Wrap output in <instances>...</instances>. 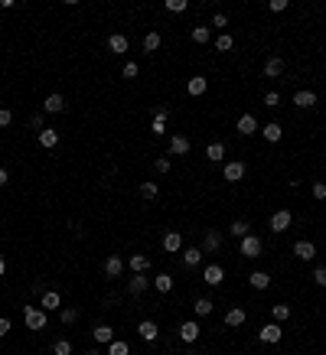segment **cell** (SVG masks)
<instances>
[{
    "label": "cell",
    "mask_w": 326,
    "mask_h": 355,
    "mask_svg": "<svg viewBox=\"0 0 326 355\" xmlns=\"http://www.w3.org/2000/svg\"><path fill=\"white\" fill-rule=\"evenodd\" d=\"M23 323H26V329H33V332H39V329H46V309H36V306H26V309H23Z\"/></svg>",
    "instance_id": "1"
},
{
    "label": "cell",
    "mask_w": 326,
    "mask_h": 355,
    "mask_svg": "<svg viewBox=\"0 0 326 355\" xmlns=\"http://www.w3.org/2000/svg\"><path fill=\"white\" fill-rule=\"evenodd\" d=\"M290 225H294V212H290V209H277L274 212V215H271V232H287V228Z\"/></svg>",
    "instance_id": "2"
},
{
    "label": "cell",
    "mask_w": 326,
    "mask_h": 355,
    "mask_svg": "<svg viewBox=\"0 0 326 355\" xmlns=\"http://www.w3.org/2000/svg\"><path fill=\"white\" fill-rule=\"evenodd\" d=\"M261 251H264V245H261L258 235H245L242 238V254L245 257H261Z\"/></svg>",
    "instance_id": "3"
},
{
    "label": "cell",
    "mask_w": 326,
    "mask_h": 355,
    "mask_svg": "<svg viewBox=\"0 0 326 355\" xmlns=\"http://www.w3.org/2000/svg\"><path fill=\"white\" fill-rule=\"evenodd\" d=\"M137 336H140L144 342H154L157 336H160V326H157L154 319H140V323H137Z\"/></svg>",
    "instance_id": "4"
},
{
    "label": "cell",
    "mask_w": 326,
    "mask_h": 355,
    "mask_svg": "<svg viewBox=\"0 0 326 355\" xmlns=\"http://www.w3.org/2000/svg\"><path fill=\"white\" fill-rule=\"evenodd\" d=\"M235 127H238V134H242V137H251V134H258L261 124H258V118H254V114H242Z\"/></svg>",
    "instance_id": "5"
},
{
    "label": "cell",
    "mask_w": 326,
    "mask_h": 355,
    "mask_svg": "<svg viewBox=\"0 0 326 355\" xmlns=\"http://www.w3.org/2000/svg\"><path fill=\"white\" fill-rule=\"evenodd\" d=\"M280 336H284V329H280L277 323H271V326H264V329L258 332V339H261L264 345H274V342H280Z\"/></svg>",
    "instance_id": "6"
},
{
    "label": "cell",
    "mask_w": 326,
    "mask_h": 355,
    "mask_svg": "<svg viewBox=\"0 0 326 355\" xmlns=\"http://www.w3.org/2000/svg\"><path fill=\"white\" fill-rule=\"evenodd\" d=\"M222 248V235L215 232V228H209L206 235H202V254H209V251H219Z\"/></svg>",
    "instance_id": "7"
},
{
    "label": "cell",
    "mask_w": 326,
    "mask_h": 355,
    "mask_svg": "<svg viewBox=\"0 0 326 355\" xmlns=\"http://www.w3.org/2000/svg\"><path fill=\"white\" fill-rule=\"evenodd\" d=\"M202 280H206V283H209V287H219V283H222V280H225V271H222V268H219V264H209V268H206V271H202Z\"/></svg>",
    "instance_id": "8"
},
{
    "label": "cell",
    "mask_w": 326,
    "mask_h": 355,
    "mask_svg": "<svg viewBox=\"0 0 326 355\" xmlns=\"http://www.w3.org/2000/svg\"><path fill=\"white\" fill-rule=\"evenodd\" d=\"M59 306H62V297H59V290H46V294L39 297V309H46V313H49V309H59Z\"/></svg>",
    "instance_id": "9"
},
{
    "label": "cell",
    "mask_w": 326,
    "mask_h": 355,
    "mask_svg": "<svg viewBox=\"0 0 326 355\" xmlns=\"http://www.w3.org/2000/svg\"><path fill=\"white\" fill-rule=\"evenodd\" d=\"M261 134H264V140H268V144H277V140L284 137V127H280L277 121H268V124L261 127Z\"/></svg>",
    "instance_id": "10"
},
{
    "label": "cell",
    "mask_w": 326,
    "mask_h": 355,
    "mask_svg": "<svg viewBox=\"0 0 326 355\" xmlns=\"http://www.w3.org/2000/svg\"><path fill=\"white\" fill-rule=\"evenodd\" d=\"M245 319H248V313H245L242 306H232V309L225 313V326H228V329H238V326L245 323Z\"/></svg>",
    "instance_id": "11"
},
{
    "label": "cell",
    "mask_w": 326,
    "mask_h": 355,
    "mask_svg": "<svg viewBox=\"0 0 326 355\" xmlns=\"http://www.w3.org/2000/svg\"><path fill=\"white\" fill-rule=\"evenodd\" d=\"M127 46H131V42H127V36H124V33H111V36H108V49L114 52V56L127 52Z\"/></svg>",
    "instance_id": "12"
},
{
    "label": "cell",
    "mask_w": 326,
    "mask_h": 355,
    "mask_svg": "<svg viewBox=\"0 0 326 355\" xmlns=\"http://www.w3.org/2000/svg\"><path fill=\"white\" fill-rule=\"evenodd\" d=\"M222 176H225V183H238L242 176H245V163H225V170H222Z\"/></svg>",
    "instance_id": "13"
},
{
    "label": "cell",
    "mask_w": 326,
    "mask_h": 355,
    "mask_svg": "<svg viewBox=\"0 0 326 355\" xmlns=\"http://www.w3.org/2000/svg\"><path fill=\"white\" fill-rule=\"evenodd\" d=\"M199 329H202L199 323H183V326H180V339L186 342V345H192V342L199 339Z\"/></svg>",
    "instance_id": "14"
},
{
    "label": "cell",
    "mask_w": 326,
    "mask_h": 355,
    "mask_svg": "<svg viewBox=\"0 0 326 355\" xmlns=\"http://www.w3.org/2000/svg\"><path fill=\"white\" fill-rule=\"evenodd\" d=\"M316 101H320V98H316V92H310V88H303V92L294 95V104H297V108H313Z\"/></svg>",
    "instance_id": "15"
},
{
    "label": "cell",
    "mask_w": 326,
    "mask_h": 355,
    "mask_svg": "<svg viewBox=\"0 0 326 355\" xmlns=\"http://www.w3.org/2000/svg\"><path fill=\"white\" fill-rule=\"evenodd\" d=\"M170 153H173V157L189 153V140L183 137V134H173V137H170Z\"/></svg>",
    "instance_id": "16"
},
{
    "label": "cell",
    "mask_w": 326,
    "mask_h": 355,
    "mask_svg": "<svg viewBox=\"0 0 326 355\" xmlns=\"http://www.w3.org/2000/svg\"><path fill=\"white\" fill-rule=\"evenodd\" d=\"M294 254L300 257V261H313V257H316V248H313V241H297V245H294Z\"/></svg>",
    "instance_id": "17"
},
{
    "label": "cell",
    "mask_w": 326,
    "mask_h": 355,
    "mask_svg": "<svg viewBox=\"0 0 326 355\" xmlns=\"http://www.w3.org/2000/svg\"><path fill=\"white\" fill-rule=\"evenodd\" d=\"M264 75H268V78H280V75H284V59H268V62H264Z\"/></svg>",
    "instance_id": "18"
},
{
    "label": "cell",
    "mask_w": 326,
    "mask_h": 355,
    "mask_svg": "<svg viewBox=\"0 0 326 355\" xmlns=\"http://www.w3.org/2000/svg\"><path fill=\"white\" fill-rule=\"evenodd\" d=\"M127 268L134 271V274H147V271H150V257H147V254H134L127 261Z\"/></svg>",
    "instance_id": "19"
},
{
    "label": "cell",
    "mask_w": 326,
    "mask_h": 355,
    "mask_svg": "<svg viewBox=\"0 0 326 355\" xmlns=\"http://www.w3.org/2000/svg\"><path fill=\"white\" fill-rule=\"evenodd\" d=\"M92 336H95V342H101V345H108V342H114V329H111V326H95V329H92Z\"/></svg>",
    "instance_id": "20"
},
{
    "label": "cell",
    "mask_w": 326,
    "mask_h": 355,
    "mask_svg": "<svg viewBox=\"0 0 326 355\" xmlns=\"http://www.w3.org/2000/svg\"><path fill=\"white\" fill-rule=\"evenodd\" d=\"M147 287H150V280H147L144 274H134V277H131V283H127V290H131V294H134V297H140V294H144Z\"/></svg>",
    "instance_id": "21"
},
{
    "label": "cell",
    "mask_w": 326,
    "mask_h": 355,
    "mask_svg": "<svg viewBox=\"0 0 326 355\" xmlns=\"http://www.w3.org/2000/svg\"><path fill=\"white\" fill-rule=\"evenodd\" d=\"M42 108H46L49 114H59V111L66 108V98H62V95H46V101H42Z\"/></svg>",
    "instance_id": "22"
},
{
    "label": "cell",
    "mask_w": 326,
    "mask_h": 355,
    "mask_svg": "<svg viewBox=\"0 0 326 355\" xmlns=\"http://www.w3.org/2000/svg\"><path fill=\"white\" fill-rule=\"evenodd\" d=\"M183 248V235L180 232H166L163 235V251H180Z\"/></svg>",
    "instance_id": "23"
},
{
    "label": "cell",
    "mask_w": 326,
    "mask_h": 355,
    "mask_svg": "<svg viewBox=\"0 0 326 355\" xmlns=\"http://www.w3.org/2000/svg\"><path fill=\"white\" fill-rule=\"evenodd\" d=\"M248 283H251L254 290H268L271 287V277H268V271H254L251 277H248Z\"/></svg>",
    "instance_id": "24"
},
{
    "label": "cell",
    "mask_w": 326,
    "mask_h": 355,
    "mask_svg": "<svg viewBox=\"0 0 326 355\" xmlns=\"http://www.w3.org/2000/svg\"><path fill=\"white\" fill-rule=\"evenodd\" d=\"M121 271H124V261H121L118 254H111L108 261H104V274H108V277H118Z\"/></svg>",
    "instance_id": "25"
},
{
    "label": "cell",
    "mask_w": 326,
    "mask_h": 355,
    "mask_svg": "<svg viewBox=\"0 0 326 355\" xmlns=\"http://www.w3.org/2000/svg\"><path fill=\"white\" fill-rule=\"evenodd\" d=\"M150 130H154V134H163V130H166V111H163V108H154Z\"/></svg>",
    "instance_id": "26"
},
{
    "label": "cell",
    "mask_w": 326,
    "mask_h": 355,
    "mask_svg": "<svg viewBox=\"0 0 326 355\" xmlns=\"http://www.w3.org/2000/svg\"><path fill=\"white\" fill-rule=\"evenodd\" d=\"M228 235H235V238H245V235H251V225L245 218H235L232 225H228Z\"/></svg>",
    "instance_id": "27"
},
{
    "label": "cell",
    "mask_w": 326,
    "mask_h": 355,
    "mask_svg": "<svg viewBox=\"0 0 326 355\" xmlns=\"http://www.w3.org/2000/svg\"><path fill=\"white\" fill-rule=\"evenodd\" d=\"M206 157L212 160V163H222V160H225V144H219V140H215V144H209L206 147Z\"/></svg>",
    "instance_id": "28"
},
{
    "label": "cell",
    "mask_w": 326,
    "mask_h": 355,
    "mask_svg": "<svg viewBox=\"0 0 326 355\" xmlns=\"http://www.w3.org/2000/svg\"><path fill=\"white\" fill-rule=\"evenodd\" d=\"M150 283H154L157 290H160V294H170V290H173V277H170V274H157Z\"/></svg>",
    "instance_id": "29"
},
{
    "label": "cell",
    "mask_w": 326,
    "mask_h": 355,
    "mask_svg": "<svg viewBox=\"0 0 326 355\" xmlns=\"http://www.w3.org/2000/svg\"><path fill=\"white\" fill-rule=\"evenodd\" d=\"M199 261H202V248H189V251H183V264H186V268H199Z\"/></svg>",
    "instance_id": "30"
},
{
    "label": "cell",
    "mask_w": 326,
    "mask_h": 355,
    "mask_svg": "<svg viewBox=\"0 0 326 355\" xmlns=\"http://www.w3.org/2000/svg\"><path fill=\"white\" fill-rule=\"evenodd\" d=\"M206 88H209V82L202 75H196V78H189V95L192 98H199V95H206Z\"/></svg>",
    "instance_id": "31"
},
{
    "label": "cell",
    "mask_w": 326,
    "mask_h": 355,
    "mask_svg": "<svg viewBox=\"0 0 326 355\" xmlns=\"http://www.w3.org/2000/svg\"><path fill=\"white\" fill-rule=\"evenodd\" d=\"M56 144H59V134L52 127H42L39 130V147H56Z\"/></svg>",
    "instance_id": "32"
},
{
    "label": "cell",
    "mask_w": 326,
    "mask_h": 355,
    "mask_svg": "<svg viewBox=\"0 0 326 355\" xmlns=\"http://www.w3.org/2000/svg\"><path fill=\"white\" fill-rule=\"evenodd\" d=\"M192 42H199V46L212 42V30H209V26H196V30H192Z\"/></svg>",
    "instance_id": "33"
},
{
    "label": "cell",
    "mask_w": 326,
    "mask_h": 355,
    "mask_svg": "<svg viewBox=\"0 0 326 355\" xmlns=\"http://www.w3.org/2000/svg\"><path fill=\"white\" fill-rule=\"evenodd\" d=\"M160 33H157V30H150V33H147V36H144V52H157V49H160Z\"/></svg>",
    "instance_id": "34"
},
{
    "label": "cell",
    "mask_w": 326,
    "mask_h": 355,
    "mask_svg": "<svg viewBox=\"0 0 326 355\" xmlns=\"http://www.w3.org/2000/svg\"><path fill=\"white\" fill-rule=\"evenodd\" d=\"M108 355H131V345L124 339H114V342H108Z\"/></svg>",
    "instance_id": "35"
},
{
    "label": "cell",
    "mask_w": 326,
    "mask_h": 355,
    "mask_svg": "<svg viewBox=\"0 0 326 355\" xmlns=\"http://www.w3.org/2000/svg\"><path fill=\"white\" fill-rule=\"evenodd\" d=\"M192 309H196V316H209V313H212V300H209V297H199L196 303H192Z\"/></svg>",
    "instance_id": "36"
},
{
    "label": "cell",
    "mask_w": 326,
    "mask_h": 355,
    "mask_svg": "<svg viewBox=\"0 0 326 355\" xmlns=\"http://www.w3.org/2000/svg\"><path fill=\"white\" fill-rule=\"evenodd\" d=\"M59 319H62L66 326H75V323H78V309H75V306H66V309H59Z\"/></svg>",
    "instance_id": "37"
},
{
    "label": "cell",
    "mask_w": 326,
    "mask_h": 355,
    "mask_svg": "<svg viewBox=\"0 0 326 355\" xmlns=\"http://www.w3.org/2000/svg\"><path fill=\"white\" fill-rule=\"evenodd\" d=\"M232 46H235V39L228 36V33H219V36H215V49H219V52H228Z\"/></svg>",
    "instance_id": "38"
},
{
    "label": "cell",
    "mask_w": 326,
    "mask_h": 355,
    "mask_svg": "<svg viewBox=\"0 0 326 355\" xmlns=\"http://www.w3.org/2000/svg\"><path fill=\"white\" fill-rule=\"evenodd\" d=\"M271 313H274L277 323H284V319L290 316V306H287V303H274V309H271Z\"/></svg>",
    "instance_id": "39"
},
{
    "label": "cell",
    "mask_w": 326,
    "mask_h": 355,
    "mask_svg": "<svg viewBox=\"0 0 326 355\" xmlns=\"http://www.w3.org/2000/svg\"><path fill=\"white\" fill-rule=\"evenodd\" d=\"M157 192H160V189H157V183H140V196H144V199H157Z\"/></svg>",
    "instance_id": "40"
},
{
    "label": "cell",
    "mask_w": 326,
    "mask_h": 355,
    "mask_svg": "<svg viewBox=\"0 0 326 355\" xmlns=\"http://www.w3.org/2000/svg\"><path fill=\"white\" fill-rule=\"evenodd\" d=\"M52 352H56V355H72V342H69V339H59L56 345H52Z\"/></svg>",
    "instance_id": "41"
},
{
    "label": "cell",
    "mask_w": 326,
    "mask_h": 355,
    "mask_svg": "<svg viewBox=\"0 0 326 355\" xmlns=\"http://www.w3.org/2000/svg\"><path fill=\"white\" fill-rule=\"evenodd\" d=\"M137 72H140L137 62H124V65H121V75H124V78H137Z\"/></svg>",
    "instance_id": "42"
},
{
    "label": "cell",
    "mask_w": 326,
    "mask_h": 355,
    "mask_svg": "<svg viewBox=\"0 0 326 355\" xmlns=\"http://www.w3.org/2000/svg\"><path fill=\"white\" fill-rule=\"evenodd\" d=\"M186 0H166V10H170V13H183V10H186Z\"/></svg>",
    "instance_id": "43"
},
{
    "label": "cell",
    "mask_w": 326,
    "mask_h": 355,
    "mask_svg": "<svg viewBox=\"0 0 326 355\" xmlns=\"http://www.w3.org/2000/svg\"><path fill=\"white\" fill-rule=\"evenodd\" d=\"M13 124V111L10 108H0V127H10Z\"/></svg>",
    "instance_id": "44"
},
{
    "label": "cell",
    "mask_w": 326,
    "mask_h": 355,
    "mask_svg": "<svg viewBox=\"0 0 326 355\" xmlns=\"http://www.w3.org/2000/svg\"><path fill=\"white\" fill-rule=\"evenodd\" d=\"M154 166H157V173H170V166H173V163H170V157H157V163H154Z\"/></svg>",
    "instance_id": "45"
},
{
    "label": "cell",
    "mask_w": 326,
    "mask_h": 355,
    "mask_svg": "<svg viewBox=\"0 0 326 355\" xmlns=\"http://www.w3.org/2000/svg\"><path fill=\"white\" fill-rule=\"evenodd\" d=\"M264 104H268V108H277V104H280V95H277V92H268V95H264Z\"/></svg>",
    "instance_id": "46"
},
{
    "label": "cell",
    "mask_w": 326,
    "mask_h": 355,
    "mask_svg": "<svg viewBox=\"0 0 326 355\" xmlns=\"http://www.w3.org/2000/svg\"><path fill=\"white\" fill-rule=\"evenodd\" d=\"M212 26H215V30H225V26H228V16H225V13H215V16H212Z\"/></svg>",
    "instance_id": "47"
},
{
    "label": "cell",
    "mask_w": 326,
    "mask_h": 355,
    "mask_svg": "<svg viewBox=\"0 0 326 355\" xmlns=\"http://www.w3.org/2000/svg\"><path fill=\"white\" fill-rule=\"evenodd\" d=\"M313 199H326V183H313Z\"/></svg>",
    "instance_id": "48"
},
{
    "label": "cell",
    "mask_w": 326,
    "mask_h": 355,
    "mask_svg": "<svg viewBox=\"0 0 326 355\" xmlns=\"http://www.w3.org/2000/svg\"><path fill=\"white\" fill-rule=\"evenodd\" d=\"M268 10H274V13L287 10V0H271V4H268Z\"/></svg>",
    "instance_id": "49"
},
{
    "label": "cell",
    "mask_w": 326,
    "mask_h": 355,
    "mask_svg": "<svg viewBox=\"0 0 326 355\" xmlns=\"http://www.w3.org/2000/svg\"><path fill=\"white\" fill-rule=\"evenodd\" d=\"M313 280L320 283V287H326V268H316V271H313Z\"/></svg>",
    "instance_id": "50"
},
{
    "label": "cell",
    "mask_w": 326,
    "mask_h": 355,
    "mask_svg": "<svg viewBox=\"0 0 326 355\" xmlns=\"http://www.w3.org/2000/svg\"><path fill=\"white\" fill-rule=\"evenodd\" d=\"M10 329H13V326H10V319H7V316H0V339H4V336L10 332Z\"/></svg>",
    "instance_id": "51"
},
{
    "label": "cell",
    "mask_w": 326,
    "mask_h": 355,
    "mask_svg": "<svg viewBox=\"0 0 326 355\" xmlns=\"http://www.w3.org/2000/svg\"><path fill=\"white\" fill-rule=\"evenodd\" d=\"M30 127H33V130H42V114H33V118H30Z\"/></svg>",
    "instance_id": "52"
},
{
    "label": "cell",
    "mask_w": 326,
    "mask_h": 355,
    "mask_svg": "<svg viewBox=\"0 0 326 355\" xmlns=\"http://www.w3.org/2000/svg\"><path fill=\"white\" fill-rule=\"evenodd\" d=\"M7 180H10V173H7L4 166H0V186H7Z\"/></svg>",
    "instance_id": "53"
},
{
    "label": "cell",
    "mask_w": 326,
    "mask_h": 355,
    "mask_svg": "<svg viewBox=\"0 0 326 355\" xmlns=\"http://www.w3.org/2000/svg\"><path fill=\"white\" fill-rule=\"evenodd\" d=\"M4 271H7V264H4V257H0V277H4Z\"/></svg>",
    "instance_id": "54"
},
{
    "label": "cell",
    "mask_w": 326,
    "mask_h": 355,
    "mask_svg": "<svg viewBox=\"0 0 326 355\" xmlns=\"http://www.w3.org/2000/svg\"><path fill=\"white\" fill-rule=\"evenodd\" d=\"M85 355H101V352H98V349H88V352H85Z\"/></svg>",
    "instance_id": "55"
}]
</instances>
